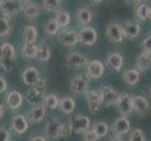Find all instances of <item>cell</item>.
<instances>
[{"label":"cell","mask_w":151,"mask_h":141,"mask_svg":"<svg viewBox=\"0 0 151 141\" xmlns=\"http://www.w3.org/2000/svg\"><path fill=\"white\" fill-rule=\"evenodd\" d=\"M86 100L87 103V106L93 113H97L101 111L102 107V101L101 95L100 90H87L86 93Z\"/></svg>","instance_id":"obj_5"},{"label":"cell","mask_w":151,"mask_h":141,"mask_svg":"<svg viewBox=\"0 0 151 141\" xmlns=\"http://www.w3.org/2000/svg\"><path fill=\"white\" fill-rule=\"evenodd\" d=\"M132 111L136 112L141 116H145L149 111V104L147 100L142 95L132 97Z\"/></svg>","instance_id":"obj_11"},{"label":"cell","mask_w":151,"mask_h":141,"mask_svg":"<svg viewBox=\"0 0 151 141\" xmlns=\"http://www.w3.org/2000/svg\"><path fill=\"white\" fill-rule=\"evenodd\" d=\"M66 65L70 69H78L88 65V59L79 53H70L68 55Z\"/></svg>","instance_id":"obj_12"},{"label":"cell","mask_w":151,"mask_h":141,"mask_svg":"<svg viewBox=\"0 0 151 141\" xmlns=\"http://www.w3.org/2000/svg\"><path fill=\"white\" fill-rule=\"evenodd\" d=\"M108 125L106 122L104 121H99V122H96L94 127H93V131L94 133L97 134V137L100 138V137H105V135L108 134Z\"/></svg>","instance_id":"obj_32"},{"label":"cell","mask_w":151,"mask_h":141,"mask_svg":"<svg viewBox=\"0 0 151 141\" xmlns=\"http://www.w3.org/2000/svg\"><path fill=\"white\" fill-rule=\"evenodd\" d=\"M51 56V50L47 44H40L37 46V51H36V56L40 61H48Z\"/></svg>","instance_id":"obj_29"},{"label":"cell","mask_w":151,"mask_h":141,"mask_svg":"<svg viewBox=\"0 0 151 141\" xmlns=\"http://www.w3.org/2000/svg\"><path fill=\"white\" fill-rule=\"evenodd\" d=\"M150 15H151V9L150 6L147 4H141L140 6L136 9V16L138 19L145 21L147 19H150Z\"/></svg>","instance_id":"obj_30"},{"label":"cell","mask_w":151,"mask_h":141,"mask_svg":"<svg viewBox=\"0 0 151 141\" xmlns=\"http://www.w3.org/2000/svg\"><path fill=\"white\" fill-rule=\"evenodd\" d=\"M76 17L82 25H87L92 20V12L87 8H79L76 12Z\"/></svg>","instance_id":"obj_27"},{"label":"cell","mask_w":151,"mask_h":141,"mask_svg":"<svg viewBox=\"0 0 151 141\" xmlns=\"http://www.w3.org/2000/svg\"><path fill=\"white\" fill-rule=\"evenodd\" d=\"M58 106L61 109V111L64 114H71L74 111L75 102L70 97H64L59 101Z\"/></svg>","instance_id":"obj_25"},{"label":"cell","mask_w":151,"mask_h":141,"mask_svg":"<svg viewBox=\"0 0 151 141\" xmlns=\"http://www.w3.org/2000/svg\"><path fill=\"white\" fill-rule=\"evenodd\" d=\"M143 48H144V52H148V53H150V50H151V36H150V34L144 40Z\"/></svg>","instance_id":"obj_40"},{"label":"cell","mask_w":151,"mask_h":141,"mask_svg":"<svg viewBox=\"0 0 151 141\" xmlns=\"http://www.w3.org/2000/svg\"><path fill=\"white\" fill-rule=\"evenodd\" d=\"M25 1L21 0H3L0 1V10L4 17H12L22 12Z\"/></svg>","instance_id":"obj_3"},{"label":"cell","mask_w":151,"mask_h":141,"mask_svg":"<svg viewBox=\"0 0 151 141\" xmlns=\"http://www.w3.org/2000/svg\"><path fill=\"white\" fill-rule=\"evenodd\" d=\"M107 64L112 70L119 72L123 66V57L119 53H112L107 57Z\"/></svg>","instance_id":"obj_24"},{"label":"cell","mask_w":151,"mask_h":141,"mask_svg":"<svg viewBox=\"0 0 151 141\" xmlns=\"http://www.w3.org/2000/svg\"><path fill=\"white\" fill-rule=\"evenodd\" d=\"M22 79L24 84L29 87L44 88L46 85L45 79L40 76L39 70L35 67L27 68L22 74Z\"/></svg>","instance_id":"obj_2"},{"label":"cell","mask_w":151,"mask_h":141,"mask_svg":"<svg viewBox=\"0 0 151 141\" xmlns=\"http://www.w3.org/2000/svg\"><path fill=\"white\" fill-rule=\"evenodd\" d=\"M97 31L91 27H83L78 33V41H80L85 45H93L97 41Z\"/></svg>","instance_id":"obj_8"},{"label":"cell","mask_w":151,"mask_h":141,"mask_svg":"<svg viewBox=\"0 0 151 141\" xmlns=\"http://www.w3.org/2000/svg\"><path fill=\"white\" fill-rule=\"evenodd\" d=\"M22 13L24 17L27 18V20H33L40 15V8L38 4L30 1H25L22 9Z\"/></svg>","instance_id":"obj_15"},{"label":"cell","mask_w":151,"mask_h":141,"mask_svg":"<svg viewBox=\"0 0 151 141\" xmlns=\"http://www.w3.org/2000/svg\"><path fill=\"white\" fill-rule=\"evenodd\" d=\"M129 129H131V123L126 117L118 118L114 122V131L116 135H118V137L127 134Z\"/></svg>","instance_id":"obj_21"},{"label":"cell","mask_w":151,"mask_h":141,"mask_svg":"<svg viewBox=\"0 0 151 141\" xmlns=\"http://www.w3.org/2000/svg\"><path fill=\"white\" fill-rule=\"evenodd\" d=\"M151 59H150V53L148 52H142L140 53L136 59V67L138 72H144L147 71L150 68Z\"/></svg>","instance_id":"obj_23"},{"label":"cell","mask_w":151,"mask_h":141,"mask_svg":"<svg viewBox=\"0 0 151 141\" xmlns=\"http://www.w3.org/2000/svg\"><path fill=\"white\" fill-rule=\"evenodd\" d=\"M23 33L25 43H35V41L38 39V30L33 25H25Z\"/></svg>","instance_id":"obj_26"},{"label":"cell","mask_w":151,"mask_h":141,"mask_svg":"<svg viewBox=\"0 0 151 141\" xmlns=\"http://www.w3.org/2000/svg\"><path fill=\"white\" fill-rule=\"evenodd\" d=\"M4 113H5V107L3 104L0 103V119H2V117L4 116Z\"/></svg>","instance_id":"obj_44"},{"label":"cell","mask_w":151,"mask_h":141,"mask_svg":"<svg viewBox=\"0 0 151 141\" xmlns=\"http://www.w3.org/2000/svg\"><path fill=\"white\" fill-rule=\"evenodd\" d=\"M123 79L125 83H127L128 85H136L140 79V72L136 69H131L126 72H124Z\"/></svg>","instance_id":"obj_28"},{"label":"cell","mask_w":151,"mask_h":141,"mask_svg":"<svg viewBox=\"0 0 151 141\" xmlns=\"http://www.w3.org/2000/svg\"><path fill=\"white\" fill-rule=\"evenodd\" d=\"M70 90L75 94H84L88 90L87 79L81 74L75 75L70 82Z\"/></svg>","instance_id":"obj_13"},{"label":"cell","mask_w":151,"mask_h":141,"mask_svg":"<svg viewBox=\"0 0 151 141\" xmlns=\"http://www.w3.org/2000/svg\"><path fill=\"white\" fill-rule=\"evenodd\" d=\"M46 95L47 94H46L44 88L31 87L27 92V101L33 106L43 104V101Z\"/></svg>","instance_id":"obj_7"},{"label":"cell","mask_w":151,"mask_h":141,"mask_svg":"<svg viewBox=\"0 0 151 141\" xmlns=\"http://www.w3.org/2000/svg\"><path fill=\"white\" fill-rule=\"evenodd\" d=\"M107 37L113 43H121L123 40V35L121 32L120 25L116 23H111L107 25L106 29Z\"/></svg>","instance_id":"obj_17"},{"label":"cell","mask_w":151,"mask_h":141,"mask_svg":"<svg viewBox=\"0 0 151 141\" xmlns=\"http://www.w3.org/2000/svg\"><path fill=\"white\" fill-rule=\"evenodd\" d=\"M46 115V107L43 104H39L32 107L28 114V121L31 123L40 122Z\"/></svg>","instance_id":"obj_20"},{"label":"cell","mask_w":151,"mask_h":141,"mask_svg":"<svg viewBox=\"0 0 151 141\" xmlns=\"http://www.w3.org/2000/svg\"><path fill=\"white\" fill-rule=\"evenodd\" d=\"M101 95V101H102V106H116L117 102V99L119 94L114 90V88L109 86L105 85L103 86L101 90H99Z\"/></svg>","instance_id":"obj_6"},{"label":"cell","mask_w":151,"mask_h":141,"mask_svg":"<svg viewBox=\"0 0 151 141\" xmlns=\"http://www.w3.org/2000/svg\"><path fill=\"white\" fill-rule=\"evenodd\" d=\"M36 51H37V46L35 43H24L22 47V54L27 57V59H33L36 56Z\"/></svg>","instance_id":"obj_34"},{"label":"cell","mask_w":151,"mask_h":141,"mask_svg":"<svg viewBox=\"0 0 151 141\" xmlns=\"http://www.w3.org/2000/svg\"><path fill=\"white\" fill-rule=\"evenodd\" d=\"M71 133V125L62 123L58 119H50L46 123L45 134L50 139H57L64 137Z\"/></svg>","instance_id":"obj_1"},{"label":"cell","mask_w":151,"mask_h":141,"mask_svg":"<svg viewBox=\"0 0 151 141\" xmlns=\"http://www.w3.org/2000/svg\"><path fill=\"white\" fill-rule=\"evenodd\" d=\"M109 141H122L121 137H118V135H114V137H112L110 138V140Z\"/></svg>","instance_id":"obj_45"},{"label":"cell","mask_w":151,"mask_h":141,"mask_svg":"<svg viewBox=\"0 0 151 141\" xmlns=\"http://www.w3.org/2000/svg\"><path fill=\"white\" fill-rule=\"evenodd\" d=\"M14 59L15 51L13 46L8 43H3L0 47V64L5 68V70L12 71Z\"/></svg>","instance_id":"obj_4"},{"label":"cell","mask_w":151,"mask_h":141,"mask_svg":"<svg viewBox=\"0 0 151 141\" xmlns=\"http://www.w3.org/2000/svg\"><path fill=\"white\" fill-rule=\"evenodd\" d=\"M129 141H147L145 137V134L141 129H134L129 135Z\"/></svg>","instance_id":"obj_38"},{"label":"cell","mask_w":151,"mask_h":141,"mask_svg":"<svg viewBox=\"0 0 151 141\" xmlns=\"http://www.w3.org/2000/svg\"><path fill=\"white\" fill-rule=\"evenodd\" d=\"M104 72V66L100 60H93L87 65V74L92 79H99Z\"/></svg>","instance_id":"obj_18"},{"label":"cell","mask_w":151,"mask_h":141,"mask_svg":"<svg viewBox=\"0 0 151 141\" xmlns=\"http://www.w3.org/2000/svg\"><path fill=\"white\" fill-rule=\"evenodd\" d=\"M117 107V111L120 113L123 117L129 116L132 112V97L128 93H121L119 94L117 102L116 103Z\"/></svg>","instance_id":"obj_9"},{"label":"cell","mask_w":151,"mask_h":141,"mask_svg":"<svg viewBox=\"0 0 151 141\" xmlns=\"http://www.w3.org/2000/svg\"><path fill=\"white\" fill-rule=\"evenodd\" d=\"M9 131L6 128H0V141H9Z\"/></svg>","instance_id":"obj_41"},{"label":"cell","mask_w":151,"mask_h":141,"mask_svg":"<svg viewBox=\"0 0 151 141\" xmlns=\"http://www.w3.org/2000/svg\"><path fill=\"white\" fill-rule=\"evenodd\" d=\"M12 126L15 133L18 134H22L24 132H27V130L28 128V121L24 115L19 114L13 117L12 121Z\"/></svg>","instance_id":"obj_16"},{"label":"cell","mask_w":151,"mask_h":141,"mask_svg":"<svg viewBox=\"0 0 151 141\" xmlns=\"http://www.w3.org/2000/svg\"><path fill=\"white\" fill-rule=\"evenodd\" d=\"M7 90V82L5 81L3 77L0 76V93L4 92Z\"/></svg>","instance_id":"obj_42"},{"label":"cell","mask_w":151,"mask_h":141,"mask_svg":"<svg viewBox=\"0 0 151 141\" xmlns=\"http://www.w3.org/2000/svg\"><path fill=\"white\" fill-rule=\"evenodd\" d=\"M71 125V132L76 134L84 133L86 130L89 129L90 126V119L87 116L85 115H77L74 119L70 122Z\"/></svg>","instance_id":"obj_10"},{"label":"cell","mask_w":151,"mask_h":141,"mask_svg":"<svg viewBox=\"0 0 151 141\" xmlns=\"http://www.w3.org/2000/svg\"><path fill=\"white\" fill-rule=\"evenodd\" d=\"M23 103V96L22 94L18 91H10L6 99V104L7 106L12 110L19 108Z\"/></svg>","instance_id":"obj_22"},{"label":"cell","mask_w":151,"mask_h":141,"mask_svg":"<svg viewBox=\"0 0 151 141\" xmlns=\"http://www.w3.org/2000/svg\"><path fill=\"white\" fill-rule=\"evenodd\" d=\"M44 28H45V31L46 33L49 34V35H55L58 32V25H57L55 19H52V20H49L46 22L45 25H44Z\"/></svg>","instance_id":"obj_37"},{"label":"cell","mask_w":151,"mask_h":141,"mask_svg":"<svg viewBox=\"0 0 151 141\" xmlns=\"http://www.w3.org/2000/svg\"><path fill=\"white\" fill-rule=\"evenodd\" d=\"M83 139L84 141H98L99 137L92 129H88L83 133Z\"/></svg>","instance_id":"obj_39"},{"label":"cell","mask_w":151,"mask_h":141,"mask_svg":"<svg viewBox=\"0 0 151 141\" xmlns=\"http://www.w3.org/2000/svg\"><path fill=\"white\" fill-rule=\"evenodd\" d=\"M10 30H12V27H10L9 19L1 16L0 17V37H7V36L9 35Z\"/></svg>","instance_id":"obj_33"},{"label":"cell","mask_w":151,"mask_h":141,"mask_svg":"<svg viewBox=\"0 0 151 141\" xmlns=\"http://www.w3.org/2000/svg\"><path fill=\"white\" fill-rule=\"evenodd\" d=\"M61 1L59 0H45L42 3V7L44 9L48 10V12H56L61 6Z\"/></svg>","instance_id":"obj_36"},{"label":"cell","mask_w":151,"mask_h":141,"mask_svg":"<svg viewBox=\"0 0 151 141\" xmlns=\"http://www.w3.org/2000/svg\"><path fill=\"white\" fill-rule=\"evenodd\" d=\"M58 40L65 46H73L78 41V33L74 30L62 31L58 35Z\"/></svg>","instance_id":"obj_19"},{"label":"cell","mask_w":151,"mask_h":141,"mask_svg":"<svg viewBox=\"0 0 151 141\" xmlns=\"http://www.w3.org/2000/svg\"><path fill=\"white\" fill-rule=\"evenodd\" d=\"M58 103L59 100L56 95H55V94H48V95L45 96L43 106L50 109H56L57 106H58Z\"/></svg>","instance_id":"obj_35"},{"label":"cell","mask_w":151,"mask_h":141,"mask_svg":"<svg viewBox=\"0 0 151 141\" xmlns=\"http://www.w3.org/2000/svg\"><path fill=\"white\" fill-rule=\"evenodd\" d=\"M30 141H46V139L43 137H33L30 139Z\"/></svg>","instance_id":"obj_43"},{"label":"cell","mask_w":151,"mask_h":141,"mask_svg":"<svg viewBox=\"0 0 151 141\" xmlns=\"http://www.w3.org/2000/svg\"><path fill=\"white\" fill-rule=\"evenodd\" d=\"M55 20L57 25H58V27H65L70 24V16L68 12H66V10H62V12L57 13Z\"/></svg>","instance_id":"obj_31"},{"label":"cell","mask_w":151,"mask_h":141,"mask_svg":"<svg viewBox=\"0 0 151 141\" xmlns=\"http://www.w3.org/2000/svg\"><path fill=\"white\" fill-rule=\"evenodd\" d=\"M120 27L122 35L129 40H134L135 38H137L140 33V25L136 22L127 21L122 25H120Z\"/></svg>","instance_id":"obj_14"}]
</instances>
